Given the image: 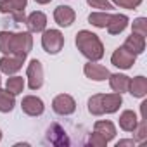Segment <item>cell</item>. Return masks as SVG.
Instances as JSON below:
<instances>
[{
    "mask_svg": "<svg viewBox=\"0 0 147 147\" xmlns=\"http://www.w3.org/2000/svg\"><path fill=\"white\" fill-rule=\"evenodd\" d=\"M24 61L26 57L23 55H4L0 59V71L4 75H14V73H18L23 67Z\"/></svg>",
    "mask_w": 147,
    "mask_h": 147,
    "instance_id": "9",
    "label": "cell"
},
{
    "mask_svg": "<svg viewBox=\"0 0 147 147\" xmlns=\"http://www.w3.org/2000/svg\"><path fill=\"white\" fill-rule=\"evenodd\" d=\"M87 4L92 9H100V11H111V9H114V5L109 2V0H87Z\"/></svg>",
    "mask_w": 147,
    "mask_h": 147,
    "instance_id": "27",
    "label": "cell"
},
{
    "mask_svg": "<svg viewBox=\"0 0 147 147\" xmlns=\"http://www.w3.org/2000/svg\"><path fill=\"white\" fill-rule=\"evenodd\" d=\"M33 36L30 31H0V52L4 55H23L26 57L31 52Z\"/></svg>",
    "mask_w": 147,
    "mask_h": 147,
    "instance_id": "1",
    "label": "cell"
},
{
    "mask_svg": "<svg viewBox=\"0 0 147 147\" xmlns=\"http://www.w3.org/2000/svg\"><path fill=\"white\" fill-rule=\"evenodd\" d=\"M123 104V97L121 94H104L102 95V109H104V114H113L119 109V106Z\"/></svg>",
    "mask_w": 147,
    "mask_h": 147,
    "instance_id": "14",
    "label": "cell"
},
{
    "mask_svg": "<svg viewBox=\"0 0 147 147\" xmlns=\"http://www.w3.org/2000/svg\"><path fill=\"white\" fill-rule=\"evenodd\" d=\"M111 2L123 7V9H137L142 4V0H111Z\"/></svg>",
    "mask_w": 147,
    "mask_h": 147,
    "instance_id": "29",
    "label": "cell"
},
{
    "mask_svg": "<svg viewBox=\"0 0 147 147\" xmlns=\"http://www.w3.org/2000/svg\"><path fill=\"white\" fill-rule=\"evenodd\" d=\"M0 85H2V78H0Z\"/></svg>",
    "mask_w": 147,
    "mask_h": 147,
    "instance_id": "33",
    "label": "cell"
},
{
    "mask_svg": "<svg viewBox=\"0 0 147 147\" xmlns=\"http://www.w3.org/2000/svg\"><path fill=\"white\" fill-rule=\"evenodd\" d=\"M5 88L12 95H19L24 90V78L23 76H12V78H9L7 83H5Z\"/></svg>",
    "mask_w": 147,
    "mask_h": 147,
    "instance_id": "24",
    "label": "cell"
},
{
    "mask_svg": "<svg viewBox=\"0 0 147 147\" xmlns=\"http://www.w3.org/2000/svg\"><path fill=\"white\" fill-rule=\"evenodd\" d=\"M24 23H26L30 33H42L47 26V16L40 11H35L24 19Z\"/></svg>",
    "mask_w": 147,
    "mask_h": 147,
    "instance_id": "12",
    "label": "cell"
},
{
    "mask_svg": "<svg viewBox=\"0 0 147 147\" xmlns=\"http://www.w3.org/2000/svg\"><path fill=\"white\" fill-rule=\"evenodd\" d=\"M35 2H36V4H42V5H45V4H50L52 0H35Z\"/></svg>",
    "mask_w": 147,
    "mask_h": 147,
    "instance_id": "31",
    "label": "cell"
},
{
    "mask_svg": "<svg viewBox=\"0 0 147 147\" xmlns=\"http://www.w3.org/2000/svg\"><path fill=\"white\" fill-rule=\"evenodd\" d=\"M109 19H111V14H109L107 11L92 12V14L88 16V23H90L92 26H95V28H106L107 23H109Z\"/></svg>",
    "mask_w": 147,
    "mask_h": 147,
    "instance_id": "22",
    "label": "cell"
},
{
    "mask_svg": "<svg viewBox=\"0 0 147 147\" xmlns=\"http://www.w3.org/2000/svg\"><path fill=\"white\" fill-rule=\"evenodd\" d=\"M131 33H137L140 36H147V19L145 18H137L131 24Z\"/></svg>",
    "mask_w": 147,
    "mask_h": 147,
    "instance_id": "26",
    "label": "cell"
},
{
    "mask_svg": "<svg viewBox=\"0 0 147 147\" xmlns=\"http://www.w3.org/2000/svg\"><path fill=\"white\" fill-rule=\"evenodd\" d=\"M147 138V119H140L133 130V140L135 142H144Z\"/></svg>",
    "mask_w": 147,
    "mask_h": 147,
    "instance_id": "25",
    "label": "cell"
},
{
    "mask_svg": "<svg viewBox=\"0 0 147 147\" xmlns=\"http://www.w3.org/2000/svg\"><path fill=\"white\" fill-rule=\"evenodd\" d=\"M0 140H2V130H0Z\"/></svg>",
    "mask_w": 147,
    "mask_h": 147,
    "instance_id": "32",
    "label": "cell"
},
{
    "mask_svg": "<svg viewBox=\"0 0 147 147\" xmlns=\"http://www.w3.org/2000/svg\"><path fill=\"white\" fill-rule=\"evenodd\" d=\"M16 106V95H12L7 88H0V113H11Z\"/></svg>",
    "mask_w": 147,
    "mask_h": 147,
    "instance_id": "21",
    "label": "cell"
},
{
    "mask_svg": "<svg viewBox=\"0 0 147 147\" xmlns=\"http://www.w3.org/2000/svg\"><path fill=\"white\" fill-rule=\"evenodd\" d=\"M21 109L28 116H40V114H43L45 106H43V100L40 97H36V95H26V97H23Z\"/></svg>",
    "mask_w": 147,
    "mask_h": 147,
    "instance_id": "8",
    "label": "cell"
},
{
    "mask_svg": "<svg viewBox=\"0 0 147 147\" xmlns=\"http://www.w3.org/2000/svg\"><path fill=\"white\" fill-rule=\"evenodd\" d=\"M54 19H55V23L59 26L67 28V26H71L73 23H75L76 14H75V11H73L71 7H67V5H59L54 11Z\"/></svg>",
    "mask_w": 147,
    "mask_h": 147,
    "instance_id": "11",
    "label": "cell"
},
{
    "mask_svg": "<svg viewBox=\"0 0 147 147\" xmlns=\"http://www.w3.org/2000/svg\"><path fill=\"white\" fill-rule=\"evenodd\" d=\"M88 144H90L92 147H106V145H107V140H106L100 133L94 131V133H90V137H88Z\"/></svg>",
    "mask_w": 147,
    "mask_h": 147,
    "instance_id": "28",
    "label": "cell"
},
{
    "mask_svg": "<svg viewBox=\"0 0 147 147\" xmlns=\"http://www.w3.org/2000/svg\"><path fill=\"white\" fill-rule=\"evenodd\" d=\"M123 47H125L128 52H131L133 55H138V54H142V52L145 50V36H140V35H137V33H131V35L125 40Z\"/></svg>",
    "mask_w": 147,
    "mask_h": 147,
    "instance_id": "13",
    "label": "cell"
},
{
    "mask_svg": "<svg viewBox=\"0 0 147 147\" xmlns=\"http://www.w3.org/2000/svg\"><path fill=\"white\" fill-rule=\"evenodd\" d=\"M126 26H128V18L125 14H111V19L106 28L109 35H119L121 31H125Z\"/></svg>",
    "mask_w": 147,
    "mask_h": 147,
    "instance_id": "15",
    "label": "cell"
},
{
    "mask_svg": "<svg viewBox=\"0 0 147 147\" xmlns=\"http://www.w3.org/2000/svg\"><path fill=\"white\" fill-rule=\"evenodd\" d=\"M83 73H85L87 78H90V80H94V82H104V80H107L109 75H111L107 67H104V66H100V64H97V62H92V61L85 64Z\"/></svg>",
    "mask_w": 147,
    "mask_h": 147,
    "instance_id": "10",
    "label": "cell"
},
{
    "mask_svg": "<svg viewBox=\"0 0 147 147\" xmlns=\"http://www.w3.org/2000/svg\"><path fill=\"white\" fill-rule=\"evenodd\" d=\"M102 95L104 94H95L88 99V113L94 116H102L104 109H102Z\"/></svg>",
    "mask_w": 147,
    "mask_h": 147,
    "instance_id": "23",
    "label": "cell"
},
{
    "mask_svg": "<svg viewBox=\"0 0 147 147\" xmlns=\"http://www.w3.org/2000/svg\"><path fill=\"white\" fill-rule=\"evenodd\" d=\"M42 47L49 54H59L64 47V36L59 30H43Z\"/></svg>",
    "mask_w": 147,
    "mask_h": 147,
    "instance_id": "3",
    "label": "cell"
},
{
    "mask_svg": "<svg viewBox=\"0 0 147 147\" xmlns=\"http://www.w3.org/2000/svg\"><path fill=\"white\" fill-rule=\"evenodd\" d=\"M76 47L82 55H85L92 62H97L104 57V45L100 38L88 30H82L76 33Z\"/></svg>",
    "mask_w": 147,
    "mask_h": 147,
    "instance_id": "2",
    "label": "cell"
},
{
    "mask_svg": "<svg viewBox=\"0 0 147 147\" xmlns=\"http://www.w3.org/2000/svg\"><path fill=\"white\" fill-rule=\"evenodd\" d=\"M138 119H137V114L133 111H123L121 116H119V128L125 130V131H133L135 126H137Z\"/></svg>",
    "mask_w": 147,
    "mask_h": 147,
    "instance_id": "20",
    "label": "cell"
},
{
    "mask_svg": "<svg viewBox=\"0 0 147 147\" xmlns=\"http://www.w3.org/2000/svg\"><path fill=\"white\" fill-rule=\"evenodd\" d=\"M109 85L116 94H123L128 92L130 88V76L126 75H119V73H114V75H109Z\"/></svg>",
    "mask_w": 147,
    "mask_h": 147,
    "instance_id": "16",
    "label": "cell"
},
{
    "mask_svg": "<svg viewBox=\"0 0 147 147\" xmlns=\"http://www.w3.org/2000/svg\"><path fill=\"white\" fill-rule=\"evenodd\" d=\"M47 138H49L50 144H54V145H69V138L66 137V131H64L59 125H52V126L49 128Z\"/></svg>",
    "mask_w": 147,
    "mask_h": 147,
    "instance_id": "18",
    "label": "cell"
},
{
    "mask_svg": "<svg viewBox=\"0 0 147 147\" xmlns=\"http://www.w3.org/2000/svg\"><path fill=\"white\" fill-rule=\"evenodd\" d=\"M94 131L100 133L107 142H109V140H113V138L116 137V128H114V125H113L111 121H107V119L95 121V125H94Z\"/></svg>",
    "mask_w": 147,
    "mask_h": 147,
    "instance_id": "19",
    "label": "cell"
},
{
    "mask_svg": "<svg viewBox=\"0 0 147 147\" xmlns=\"http://www.w3.org/2000/svg\"><path fill=\"white\" fill-rule=\"evenodd\" d=\"M28 5V0H0V12L12 14L14 21H24V9Z\"/></svg>",
    "mask_w": 147,
    "mask_h": 147,
    "instance_id": "4",
    "label": "cell"
},
{
    "mask_svg": "<svg viewBox=\"0 0 147 147\" xmlns=\"http://www.w3.org/2000/svg\"><path fill=\"white\" fill-rule=\"evenodd\" d=\"M52 109L59 116H69V114H73L76 111V102L67 94H59L52 100Z\"/></svg>",
    "mask_w": 147,
    "mask_h": 147,
    "instance_id": "5",
    "label": "cell"
},
{
    "mask_svg": "<svg viewBox=\"0 0 147 147\" xmlns=\"http://www.w3.org/2000/svg\"><path fill=\"white\" fill-rule=\"evenodd\" d=\"M26 76H28V87L31 90H38L43 85V67H42V62L38 59H33L28 64Z\"/></svg>",
    "mask_w": 147,
    "mask_h": 147,
    "instance_id": "6",
    "label": "cell"
},
{
    "mask_svg": "<svg viewBox=\"0 0 147 147\" xmlns=\"http://www.w3.org/2000/svg\"><path fill=\"white\" fill-rule=\"evenodd\" d=\"M128 92L137 97V99H142L147 95V78L145 76H137L133 80H130V88Z\"/></svg>",
    "mask_w": 147,
    "mask_h": 147,
    "instance_id": "17",
    "label": "cell"
},
{
    "mask_svg": "<svg viewBox=\"0 0 147 147\" xmlns=\"http://www.w3.org/2000/svg\"><path fill=\"white\" fill-rule=\"evenodd\" d=\"M137 142L131 138V140H119L118 144H116V147H125V145H135Z\"/></svg>",
    "mask_w": 147,
    "mask_h": 147,
    "instance_id": "30",
    "label": "cell"
},
{
    "mask_svg": "<svg viewBox=\"0 0 147 147\" xmlns=\"http://www.w3.org/2000/svg\"><path fill=\"white\" fill-rule=\"evenodd\" d=\"M135 57L137 55H133L131 52H128L125 47H118L113 52V55H111V64L116 66V67H119V69H130L135 64Z\"/></svg>",
    "mask_w": 147,
    "mask_h": 147,
    "instance_id": "7",
    "label": "cell"
}]
</instances>
